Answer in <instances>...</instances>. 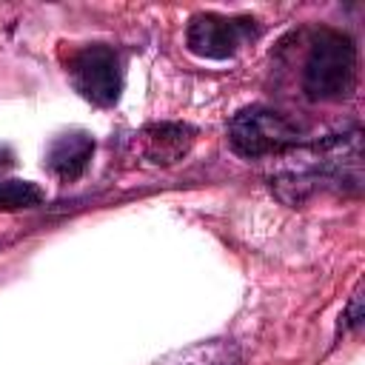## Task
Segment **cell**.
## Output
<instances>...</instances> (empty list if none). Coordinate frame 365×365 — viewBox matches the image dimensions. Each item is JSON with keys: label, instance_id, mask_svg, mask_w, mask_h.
I'll return each mask as SVG.
<instances>
[{"label": "cell", "instance_id": "1", "mask_svg": "<svg viewBox=\"0 0 365 365\" xmlns=\"http://www.w3.org/2000/svg\"><path fill=\"white\" fill-rule=\"evenodd\" d=\"M356 88V46L345 31L317 29L302 63V91L311 100L334 103Z\"/></svg>", "mask_w": 365, "mask_h": 365}, {"label": "cell", "instance_id": "2", "mask_svg": "<svg viewBox=\"0 0 365 365\" xmlns=\"http://www.w3.org/2000/svg\"><path fill=\"white\" fill-rule=\"evenodd\" d=\"M228 145L245 160L282 154L299 145V128L265 106H248L228 123Z\"/></svg>", "mask_w": 365, "mask_h": 365}, {"label": "cell", "instance_id": "3", "mask_svg": "<svg viewBox=\"0 0 365 365\" xmlns=\"http://www.w3.org/2000/svg\"><path fill=\"white\" fill-rule=\"evenodd\" d=\"M68 80L80 97L108 108L123 91V57L106 43H88L68 54Z\"/></svg>", "mask_w": 365, "mask_h": 365}, {"label": "cell", "instance_id": "4", "mask_svg": "<svg viewBox=\"0 0 365 365\" xmlns=\"http://www.w3.org/2000/svg\"><path fill=\"white\" fill-rule=\"evenodd\" d=\"M259 37L254 17H225L214 11L194 14L185 29V46L202 60H228L237 57L245 46Z\"/></svg>", "mask_w": 365, "mask_h": 365}, {"label": "cell", "instance_id": "5", "mask_svg": "<svg viewBox=\"0 0 365 365\" xmlns=\"http://www.w3.org/2000/svg\"><path fill=\"white\" fill-rule=\"evenodd\" d=\"M94 154V137L88 131H63L46 148V168L60 182H74L86 174Z\"/></svg>", "mask_w": 365, "mask_h": 365}, {"label": "cell", "instance_id": "6", "mask_svg": "<svg viewBox=\"0 0 365 365\" xmlns=\"http://www.w3.org/2000/svg\"><path fill=\"white\" fill-rule=\"evenodd\" d=\"M194 134L188 123H154L143 131V157L154 165H171L188 154Z\"/></svg>", "mask_w": 365, "mask_h": 365}, {"label": "cell", "instance_id": "7", "mask_svg": "<svg viewBox=\"0 0 365 365\" xmlns=\"http://www.w3.org/2000/svg\"><path fill=\"white\" fill-rule=\"evenodd\" d=\"M157 365H240V351L231 342H205L194 345L188 351H180L171 359H163Z\"/></svg>", "mask_w": 365, "mask_h": 365}, {"label": "cell", "instance_id": "8", "mask_svg": "<svg viewBox=\"0 0 365 365\" xmlns=\"http://www.w3.org/2000/svg\"><path fill=\"white\" fill-rule=\"evenodd\" d=\"M43 188L29 180H0V208L17 211V208H34L43 202Z\"/></svg>", "mask_w": 365, "mask_h": 365}]
</instances>
